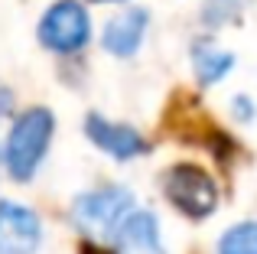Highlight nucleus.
<instances>
[{"instance_id": "nucleus-4", "label": "nucleus", "mask_w": 257, "mask_h": 254, "mask_svg": "<svg viewBox=\"0 0 257 254\" xmlns=\"http://www.w3.org/2000/svg\"><path fill=\"white\" fill-rule=\"evenodd\" d=\"M91 36V20L78 0H59L39 20V43L59 56H72L88 43Z\"/></svg>"}, {"instance_id": "nucleus-6", "label": "nucleus", "mask_w": 257, "mask_h": 254, "mask_svg": "<svg viewBox=\"0 0 257 254\" xmlns=\"http://www.w3.org/2000/svg\"><path fill=\"white\" fill-rule=\"evenodd\" d=\"M85 134L98 150L111 153V157H117V160L140 157V153L147 150L144 137H140L134 127L114 124V121H107V117H101V114H88L85 117Z\"/></svg>"}, {"instance_id": "nucleus-9", "label": "nucleus", "mask_w": 257, "mask_h": 254, "mask_svg": "<svg viewBox=\"0 0 257 254\" xmlns=\"http://www.w3.org/2000/svg\"><path fill=\"white\" fill-rule=\"evenodd\" d=\"M234 65V56L225 49H218V46L212 43H195L192 46V69H195V78H199V85H215L221 82V78L231 72Z\"/></svg>"}, {"instance_id": "nucleus-13", "label": "nucleus", "mask_w": 257, "mask_h": 254, "mask_svg": "<svg viewBox=\"0 0 257 254\" xmlns=\"http://www.w3.org/2000/svg\"><path fill=\"white\" fill-rule=\"evenodd\" d=\"M91 4H117V0H91Z\"/></svg>"}, {"instance_id": "nucleus-5", "label": "nucleus", "mask_w": 257, "mask_h": 254, "mask_svg": "<svg viewBox=\"0 0 257 254\" xmlns=\"http://www.w3.org/2000/svg\"><path fill=\"white\" fill-rule=\"evenodd\" d=\"M43 228L36 212L17 202H0V254H36Z\"/></svg>"}, {"instance_id": "nucleus-3", "label": "nucleus", "mask_w": 257, "mask_h": 254, "mask_svg": "<svg viewBox=\"0 0 257 254\" xmlns=\"http://www.w3.org/2000/svg\"><path fill=\"white\" fill-rule=\"evenodd\" d=\"M163 192L182 215L195 218V222H199V218H208L215 212V205H218V186H215V179L208 176L205 170L189 166V163L173 166V170L166 173Z\"/></svg>"}, {"instance_id": "nucleus-7", "label": "nucleus", "mask_w": 257, "mask_h": 254, "mask_svg": "<svg viewBox=\"0 0 257 254\" xmlns=\"http://www.w3.org/2000/svg\"><path fill=\"white\" fill-rule=\"evenodd\" d=\"M147 26H150V13H147L144 7H131V10L117 13L114 20H107L101 43H104V49L111 52V56L127 59L140 49V43H144V36H147Z\"/></svg>"}, {"instance_id": "nucleus-11", "label": "nucleus", "mask_w": 257, "mask_h": 254, "mask_svg": "<svg viewBox=\"0 0 257 254\" xmlns=\"http://www.w3.org/2000/svg\"><path fill=\"white\" fill-rule=\"evenodd\" d=\"M241 4H244V0H208L205 10H202V20H205L208 26H221V23L238 17Z\"/></svg>"}, {"instance_id": "nucleus-1", "label": "nucleus", "mask_w": 257, "mask_h": 254, "mask_svg": "<svg viewBox=\"0 0 257 254\" xmlns=\"http://www.w3.org/2000/svg\"><path fill=\"white\" fill-rule=\"evenodd\" d=\"M52 131H56V117L46 108H33L26 111L23 117H17L10 137H7V170H10L13 179H30L36 173L39 160L49 150Z\"/></svg>"}, {"instance_id": "nucleus-10", "label": "nucleus", "mask_w": 257, "mask_h": 254, "mask_svg": "<svg viewBox=\"0 0 257 254\" xmlns=\"http://www.w3.org/2000/svg\"><path fill=\"white\" fill-rule=\"evenodd\" d=\"M218 254H257V222H238L218 238Z\"/></svg>"}, {"instance_id": "nucleus-2", "label": "nucleus", "mask_w": 257, "mask_h": 254, "mask_svg": "<svg viewBox=\"0 0 257 254\" xmlns=\"http://www.w3.org/2000/svg\"><path fill=\"white\" fill-rule=\"evenodd\" d=\"M134 209V196L124 186H107V189H94L75 199L72 205V222L78 231L88 238H114L117 225L124 215Z\"/></svg>"}, {"instance_id": "nucleus-12", "label": "nucleus", "mask_w": 257, "mask_h": 254, "mask_svg": "<svg viewBox=\"0 0 257 254\" xmlns=\"http://www.w3.org/2000/svg\"><path fill=\"white\" fill-rule=\"evenodd\" d=\"M231 111H234L238 121H251V117H254V101H251V98H244V95H238L231 101Z\"/></svg>"}, {"instance_id": "nucleus-8", "label": "nucleus", "mask_w": 257, "mask_h": 254, "mask_svg": "<svg viewBox=\"0 0 257 254\" xmlns=\"http://www.w3.org/2000/svg\"><path fill=\"white\" fill-rule=\"evenodd\" d=\"M114 244L120 248V254H163V241H160L153 212L131 209L114 231Z\"/></svg>"}]
</instances>
